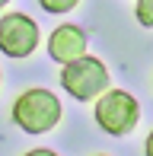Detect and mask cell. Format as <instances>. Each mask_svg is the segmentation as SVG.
Segmentation results:
<instances>
[{"label":"cell","instance_id":"3957f363","mask_svg":"<svg viewBox=\"0 0 153 156\" xmlns=\"http://www.w3.org/2000/svg\"><path fill=\"white\" fill-rule=\"evenodd\" d=\"M93 118L109 137H124V134H131L137 127V121H141V105H137V99L131 93H124V89H109V93L96 102Z\"/></svg>","mask_w":153,"mask_h":156},{"label":"cell","instance_id":"6da1fadb","mask_svg":"<svg viewBox=\"0 0 153 156\" xmlns=\"http://www.w3.org/2000/svg\"><path fill=\"white\" fill-rule=\"evenodd\" d=\"M61 121V99L51 89H26L13 102V124L23 127L26 134H48Z\"/></svg>","mask_w":153,"mask_h":156},{"label":"cell","instance_id":"52a82bcc","mask_svg":"<svg viewBox=\"0 0 153 156\" xmlns=\"http://www.w3.org/2000/svg\"><path fill=\"white\" fill-rule=\"evenodd\" d=\"M73 6H76V0H41V10H48V13H67Z\"/></svg>","mask_w":153,"mask_h":156},{"label":"cell","instance_id":"5b68a950","mask_svg":"<svg viewBox=\"0 0 153 156\" xmlns=\"http://www.w3.org/2000/svg\"><path fill=\"white\" fill-rule=\"evenodd\" d=\"M48 54L58 64H73L80 58H86V35L80 26H58L48 35Z\"/></svg>","mask_w":153,"mask_h":156},{"label":"cell","instance_id":"30bf717a","mask_svg":"<svg viewBox=\"0 0 153 156\" xmlns=\"http://www.w3.org/2000/svg\"><path fill=\"white\" fill-rule=\"evenodd\" d=\"M96 156H109V153H96Z\"/></svg>","mask_w":153,"mask_h":156},{"label":"cell","instance_id":"9c48e42d","mask_svg":"<svg viewBox=\"0 0 153 156\" xmlns=\"http://www.w3.org/2000/svg\"><path fill=\"white\" fill-rule=\"evenodd\" d=\"M144 153H147V156H153V131L147 134V144H144Z\"/></svg>","mask_w":153,"mask_h":156},{"label":"cell","instance_id":"7a4b0ae2","mask_svg":"<svg viewBox=\"0 0 153 156\" xmlns=\"http://www.w3.org/2000/svg\"><path fill=\"white\" fill-rule=\"evenodd\" d=\"M61 86L76 102H93V99L99 102L112 89V76H109V67L99 58H89L86 54V58L61 67Z\"/></svg>","mask_w":153,"mask_h":156},{"label":"cell","instance_id":"8992f818","mask_svg":"<svg viewBox=\"0 0 153 156\" xmlns=\"http://www.w3.org/2000/svg\"><path fill=\"white\" fill-rule=\"evenodd\" d=\"M134 16H137L141 26L153 29V0H137V3H134Z\"/></svg>","mask_w":153,"mask_h":156},{"label":"cell","instance_id":"277c9868","mask_svg":"<svg viewBox=\"0 0 153 156\" xmlns=\"http://www.w3.org/2000/svg\"><path fill=\"white\" fill-rule=\"evenodd\" d=\"M38 26L32 16H26V13H3L0 16V51L6 54V58H29L32 51L38 48Z\"/></svg>","mask_w":153,"mask_h":156},{"label":"cell","instance_id":"ba28073f","mask_svg":"<svg viewBox=\"0 0 153 156\" xmlns=\"http://www.w3.org/2000/svg\"><path fill=\"white\" fill-rule=\"evenodd\" d=\"M23 156H58L54 150H45V147H35V150H29V153H23Z\"/></svg>","mask_w":153,"mask_h":156}]
</instances>
